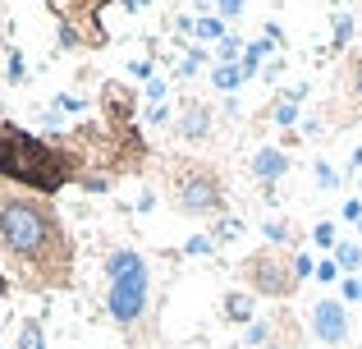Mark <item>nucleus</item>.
Here are the masks:
<instances>
[{"label": "nucleus", "mask_w": 362, "mask_h": 349, "mask_svg": "<svg viewBox=\"0 0 362 349\" xmlns=\"http://www.w3.org/2000/svg\"><path fill=\"white\" fill-rule=\"evenodd\" d=\"M147 97L160 101V97H165V83H160V79H147Z\"/></svg>", "instance_id": "nucleus-32"}, {"label": "nucleus", "mask_w": 362, "mask_h": 349, "mask_svg": "<svg viewBox=\"0 0 362 349\" xmlns=\"http://www.w3.org/2000/svg\"><path fill=\"white\" fill-rule=\"evenodd\" d=\"M133 267H142V258H138V253H133V248H119V253H110V258H106V276H110V280L129 276Z\"/></svg>", "instance_id": "nucleus-10"}, {"label": "nucleus", "mask_w": 362, "mask_h": 349, "mask_svg": "<svg viewBox=\"0 0 362 349\" xmlns=\"http://www.w3.org/2000/svg\"><path fill=\"white\" fill-rule=\"evenodd\" d=\"M124 5H129V9H142V5H147V0H124Z\"/></svg>", "instance_id": "nucleus-36"}, {"label": "nucleus", "mask_w": 362, "mask_h": 349, "mask_svg": "<svg viewBox=\"0 0 362 349\" xmlns=\"http://www.w3.org/2000/svg\"><path fill=\"white\" fill-rule=\"evenodd\" d=\"M179 134H184V138H193V143H197V138H206V134H211V110H206V106H197V101H193V106H184Z\"/></svg>", "instance_id": "nucleus-9"}, {"label": "nucleus", "mask_w": 362, "mask_h": 349, "mask_svg": "<svg viewBox=\"0 0 362 349\" xmlns=\"http://www.w3.org/2000/svg\"><path fill=\"white\" fill-rule=\"evenodd\" d=\"M243 271H247V285H252L257 294H266V299H284L293 285H298L293 262H284L280 253H252V258L243 262Z\"/></svg>", "instance_id": "nucleus-5"}, {"label": "nucleus", "mask_w": 362, "mask_h": 349, "mask_svg": "<svg viewBox=\"0 0 362 349\" xmlns=\"http://www.w3.org/2000/svg\"><path fill=\"white\" fill-rule=\"evenodd\" d=\"M18 79H23V55L9 51V83H18Z\"/></svg>", "instance_id": "nucleus-26"}, {"label": "nucleus", "mask_w": 362, "mask_h": 349, "mask_svg": "<svg viewBox=\"0 0 362 349\" xmlns=\"http://www.w3.org/2000/svg\"><path fill=\"white\" fill-rule=\"evenodd\" d=\"M239 37H221V46H216V55H221V64H234V60H239Z\"/></svg>", "instance_id": "nucleus-17"}, {"label": "nucleus", "mask_w": 362, "mask_h": 349, "mask_svg": "<svg viewBox=\"0 0 362 349\" xmlns=\"http://www.w3.org/2000/svg\"><path fill=\"white\" fill-rule=\"evenodd\" d=\"M101 101H106L110 120H115L119 129H129V120H133V92L124 88V83H106V92H101Z\"/></svg>", "instance_id": "nucleus-7"}, {"label": "nucleus", "mask_w": 362, "mask_h": 349, "mask_svg": "<svg viewBox=\"0 0 362 349\" xmlns=\"http://www.w3.org/2000/svg\"><path fill=\"white\" fill-rule=\"evenodd\" d=\"M211 83L221 92H234L243 83V69H239V64H216V69H211Z\"/></svg>", "instance_id": "nucleus-12"}, {"label": "nucleus", "mask_w": 362, "mask_h": 349, "mask_svg": "<svg viewBox=\"0 0 362 349\" xmlns=\"http://www.w3.org/2000/svg\"><path fill=\"white\" fill-rule=\"evenodd\" d=\"M293 120H298V106H293V101H280V106H275V125H293Z\"/></svg>", "instance_id": "nucleus-21"}, {"label": "nucleus", "mask_w": 362, "mask_h": 349, "mask_svg": "<svg viewBox=\"0 0 362 349\" xmlns=\"http://www.w3.org/2000/svg\"><path fill=\"white\" fill-rule=\"evenodd\" d=\"M262 230H266V239H271V244H284V239H289V225H280V221L262 225Z\"/></svg>", "instance_id": "nucleus-24"}, {"label": "nucleus", "mask_w": 362, "mask_h": 349, "mask_svg": "<svg viewBox=\"0 0 362 349\" xmlns=\"http://www.w3.org/2000/svg\"><path fill=\"white\" fill-rule=\"evenodd\" d=\"M358 230H362V221H358Z\"/></svg>", "instance_id": "nucleus-39"}, {"label": "nucleus", "mask_w": 362, "mask_h": 349, "mask_svg": "<svg viewBox=\"0 0 362 349\" xmlns=\"http://www.w3.org/2000/svg\"><path fill=\"white\" fill-rule=\"evenodd\" d=\"M271 51V37H266V42H247V55L239 60V69H243V79H252L257 74V64H262V55Z\"/></svg>", "instance_id": "nucleus-13"}, {"label": "nucleus", "mask_w": 362, "mask_h": 349, "mask_svg": "<svg viewBox=\"0 0 362 349\" xmlns=\"http://www.w3.org/2000/svg\"><path fill=\"white\" fill-rule=\"evenodd\" d=\"M349 79H354V92H358V101H362V55L354 60V69H349Z\"/></svg>", "instance_id": "nucleus-29"}, {"label": "nucleus", "mask_w": 362, "mask_h": 349, "mask_svg": "<svg viewBox=\"0 0 362 349\" xmlns=\"http://www.w3.org/2000/svg\"><path fill=\"white\" fill-rule=\"evenodd\" d=\"M339 294H344V304H362V280H358V276H349Z\"/></svg>", "instance_id": "nucleus-20"}, {"label": "nucleus", "mask_w": 362, "mask_h": 349, "mask_svg": "<svg viewBox=\"0 0 362 349\" xmlns=\"http://www.w3.org/2000/svg\"><path fill=\"white\" fill-rule=\"evenodd\" d=\"M175 207L188 216H211L225 207L221 198V179L211 171H202V166H184V171L175 175Z\"/></svg>", "instance_id": "nucleus-3"}, {"label": "nucleus", "mask_w": 362, "mask_h": 349, "mask_svg": "<svg viewBox=\"0 0 362 349\" xmlns=\"http://www.w3.org/2000/svg\"><path fill=\"white\" fill-rule=\"evenodd\" d=\"M312 331H317V341L326 345H339L349 336V313H344V299H321L317 308H312Z\"/></svg>", "instance_id": "nucleus-6"}, {"label": "nucleus", "mask_w": 362, "mask_h": 349, "mask_svg": "<svg viewBox=\"0 0 362 349\" xmlns=\"http://www.w3.org/2000/svg\"><path fill=\"white\" fill-rule=\"evenodd\" d=\"M5 290H9V280H5V276H0V294H5Z\"/></svg>", "instance_id": "nucleus-37"}, {"label": "nucleus", "mask_w": 362, "mask_h": 349, "mask_svg": "<svg viewBox=\"0 0 362 349\" xmlns=\"http://www.w3.org/2000/svg\"><path fill=\"white\" fill-rule=\"evenodd\" d=\"M0 179L23 184L33 193H60L69 179H78V161L64 147H51L28 129L0 120Z\"/></svg>", "instance_id": "nucleus-2"}, {"label": "nucleus", "mask_w": 362, "mask_h": 349, "mask_svg": "<svg viewBox=\"0 0 362 349\" xmlns=\"http://www.w3.org/2000/svg\"><path fill=\"white\" fill-rule=\"evenodd\" d=\"M344 221H362V202L354 198V202H344Z\"/></svg>", "instance_id": "nucleus-33"}, {"label": "nucleus", "mask_w": 362, "mask_h": 349, "mask_svg": "<svg viewBox=\"0 0 362 349\" xmlns=\"http://www.w3.org/2000/svg\"><path fill=\"white\" fill-rule=\"evenodd\" d=\"M317 184H321V188H335V184H339V175L330 171L326 161H317Z\"/></svg>", "instance_id": "nucleus-23"}, {"label": "nucleus", "mask_w": 362, "mask_h": 349, "mask_svg": "<svg viewBox=\"0 0 362 349\" xmlns=\"http://www.w3.org/2000/svg\"><path fill=\"white\" fill-rule=\"evenodd\" d=\"M239 230H243L239 221H221V225H216V239H234V234H239Z\"/></svg>", "instance_id": "nucleus-27"}, {"label": "nucleus", "mask_w": 362, "mask_h": 349, "mask_svg": "<svg viewBox=\"0 0 362 349\" xmlns=\"http://www.w3.org/2000/svg\"><path fill=\"white\" fill-rule=\"evenodd\" d=\"M312 239H317L321 248H335V225H330V221H321L317 230H312Z\"/></svg>", "instance_id": "nucleus-18"}, {"label": "nucleus", "mask_w": 362, "mask_h": 349, "mask_svg": "<svg viewBox=\"0 0 362 349\" xmlns=\"http://www.w3.org/2000/svg\"><path fill=\"white\" fill-rule=\"evenodd\" d=\"M221 14H225V18H234V14H243V0H221Z\"/></svg>", "instance_id": "nucleus-31"}, {"label": "nucleus", "mask_w": 362, "mask_h": 349, "mask_svg": "<svg viewBox=\"0 0 362 349\" xmlns=\"http://www.w3.org/2000/svg\"><path fill=\"white\" fill-rule=\"evenodd\" d=\"M18 349H46V341H42V322H23V331H18Z\"/></svg>", "instance_id": "nucleus-15"}, {"label": "nucleus", "mask_w": 362, "mask_h": 349, "mask_svg": "<svg viewBox=\"0 0 362 349\" xmlns=\"http://www.w3.org/2000/svg\"><path fill=\"white\" fill-rule=\"evenodd\" d=\"M193 33L202 37V42H211V37H225V23L221 18H193Z\"/></svg>", "instance_id": "nucleus-16"}, {"label": "nucleus", "mask_w": 362, "mask_h": 349, "mask_svg": "<svg viewBox=\"0 0 362 349\" xmlns=\"http://www.w3.org/2000/svg\"><path fill=\"white\" fill-rule=\"evenodd\" d=\"M312 271H317V267H312V258H293V276H312Z\"/></svg>", "instance_id": "nucleus-28"}, {"label": "nucleus", "mask_w": 362, "mask_h": 349, "mask_svg": "<svg viewBox=\"0 0 362 349\" xmlns=\"http://www.w3.org/2000/svg\"><path fill=\"white\" fill-rule=\"evenodd\" d=\"M106 313L115 317L119 326H133L142 313H147V262L133 267L129 276L110 280V294H106Z\"/></svg>", "instance_id": "nucleus-4"}, {"label": "nucleus", "mask_w": 362, "mask_h": 349, "mask_svg": "<svg viewBox=\"0 0 362 349\" xmlns=\"http://www.w3.org/2000/svg\"><path fill=\"white\" fill-rule=\"evenodd\" d=\"M211 248V239H206V234H193V239H188V253H206Z\"/></svg>", "instance_id": "nucleus-30"}, {"label": "nucleus", "mask_w": 362, "mask_h": 349, "mask_svg": "<svg viewBox=\"0 0 362 349\" xmlns=\"http://www.w3.org/2000/svg\"><path fill=\"white\" fill-rule=\"evenodd\" d=\"M83 188H92V193H106L110 179H106V175H83Z\"/></svg>", "instance_id": "nucleus-25"}, {"label": "nucleus", "mask_w": 362, "mask_h": 349, "mask_svg": "<svg viewBox=\"0 0 362 349\" xmlns=\"http://www.w3.org/2000/svg\"><path fill=\"white\" fill-rule=\"evenodd\" d=\"M0 248L23 267L28 285H64L74 244L42 198H0Z\"/></svg>", "instance_id": "nucleus-1"}, {"label": "nucleus", "mask_w": 362, "mask_h": 349, "mask_svg": "<svg viewBox=\"0 0 362 349\" xmlns=\"http://www.w3.org/2000/svg\"><path fill=\"white\" fill-rule=\"evenodd\" d=\"M284 171H289V156H284L280 147H262V152L252 156V175L266 179V184H271L275 175H284Z\"/></svg>", "instance_id": "nucleus-8"}, {"label": "nucleus", "mask_w": 362, "mask_h": 349, "mask_svg": "<svg viewBox=\"0 0 362 349\" xmlns=\"http://www.w3.org/2000/svg\"><path fill=\"white\" fill-rule=\"evenodd\" d=\"M358 262H362V248H358V244H335V267L358 271Z\"/></svg>", "instance_id": "nucleus-14"}, {"label": "nucleus", "mask_w": 362, "mask_h": 349, "mask_svg": "<svg viewBox=\"0 0 362 349\" xmlns=\"http://www.w3.org/2000/svg\"><path fill=\"white\" fill-rule=\"evenodd\" d=\"M349 37H354V18H349V14H339V18H335V46H344Z\"/></svg>", "instance_id": "nucleus-19"}, {"label": "nucleus", "mask_w": 362, "mask_h": 349, "mask_svg": "<svg viewBox=\"0 0 362 349\" xmlns=\"http://www.w3.org/2000/svg\"><path fill=\"white\" fill-rule=\"evenodd\" d=\"M354 171H362V147H358V152H354Z\"/></svg>", "instance_id": "nucleus-35"}, {"label": "nucleus", "mask_w": 362, "mask_h": 349, "mask_svg": "<svg viewBox=\"0 0 362 349\" xmlns=\"http://www.w3.org/2000/svg\"><path fill=\"white\" fill-rule=\"evenodd\" d=\"M252 313H257V304L247 294H239V290L225 299V317H230V322H247V326H252Z\"/></svg>", "instance_id": "nucleus-11"}, {"label": "nucleus", "mask_w": 362, "mask_h": 349, "mask_svg": "<svg viewBox=\"0 0 362 349\" xmlns=\"http://www.w3.org/2000/svg\"><path fill=\"white\" fill-rule=\"evenodd\" d=\"M266 341H271V326H266V322H252V326H247V345H266Z\"/></svg>", "instance_id": "nucleus-22"}, {"label": "nucleus", "mask_w": 362, "mask_h": 349, "mask_svg": "<svg viewBox=\"0 0 362 349\" xmlns=\"http://www.w3.org/2000/svg\"><path fill=\"white\" fill-rule=\"evenodd\" d=\"M266 349H280V345H266Z\"/></svg>", "instance_id": "nucleus-38"}, {"label": "nucleus", "mask_w": 362, "mask_h": 349, "mask_svg": "<svg viewBox=\"0 0 362 349\" xmlns=\"http://www.w3.org/2000/svg\"><path fill=\"white\" fill-rule=\"evenodd\" d=\"M317 276H321V280H335V276H339V267H335V262H321Z\"/></svg>", "instance_id": "nucleus-34"}]
</instances>
